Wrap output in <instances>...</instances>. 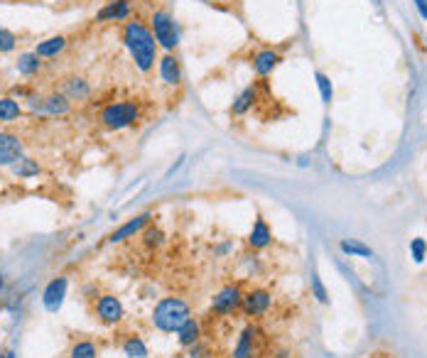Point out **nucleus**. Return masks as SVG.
<instances>
[{
	"label": "nucleus",
	"mask_w": 427,
	"mask_h": 358,
	"mask_svg": "<svg viewBox=\"0 0 427 358\" xmlns=\"http://www.w3.org/2000/svg\"><path fill=\"white\" fill-rule=\"evenodd\" d=\"M121 40H123L125 49H128L130 59H133L135 69L143 71V74H150L160 59V47L150 32V25L141 23V20H128V23H123Z\"/></svg>",
	"instance_id": "f257e3e1"
},
{
	"label": "nucleus",
	"mask_w": 427,
	"mask_h": 358,
	"mask_svg": "<svg viewBox=\"0 0 427 358\" xmlns=\"http://www.w3.org/2000/svg\"><path fill=\"white\" fill-rule=\"evenodd\" d=\"M189 317H192V309H189L187 300H182V297H162L152 309V324L162 334H177V329Z\"/></svg>",
	"instance_id": "f03ea898"
},
{
	"label": "nucleus",
	"mask_w": 427,
	"mask_h": 358,
	"mask_svg": "<svg viewBox=\"0 0 427 358\" xmlns=\"http://www.w3.org/2000/svg\"><path fill=\"white\" fill-rule=\"evenodd\" d=\"M99 120L108 130H125L141 120V106L135 101H113L101 108Z\"/></svg>",
	"instance_id": "7ed1b4c3"
},
{
	"label": "nucleus",
	"mask_w": 427,
	"mask_h": 358,
	"mask_svg": "<svg viewBox=\"0 0 427 358\" xmlns=\"http://www.w3.org/2000/svg\"><path fill=\"white\" fill-rule=\"evenodd\" d=\"M150 32L158 42V47L164 52H175L180 44V35H177V25L167 10H155L150 18Z\"/></svg>",
	"instance_id": "20e7f679"
},
{
	"label": "nucleus",
	"mask_w": 427,
	"mask_h": 358,
	"mask_svg": "<svg viewBox=\"0 0 427 358\" xmlns=\"http://www.w3.org/2000/svg\"><path fill=\"white\" fill-rule=\"evenodd\" d=\"M96 319H99L103 327H118V324L123 322L125 317V309H123V302L118 300L116 294L111 292H103L96 297Z\"/></svg>",
	"instance_id": "39448f33"
},
{
	"label": "nucleus",
	"mask_w": 427,
	"mask_h": 358,
	"mask_svg": "<svg viewBox=\"0 0 427 358\" xmlns=\"http://www.w3.org/2000/svg\"><path fill=\"white\" fill-rule=\"evenodd\" d=\"M273 307V294L263 287H253L248 292H243V300H241V311L246 314L248 319H260L265 317Z\"/></svg>",
	"instance_id": "423d86ee"
},
{
	"label": "nucleus",
	"mask_w": 427,
	"mask_h": 358,
	"mask_svg": "<svg viewBox=\"0 0 427 358\" xmlns=\"http://www.w3.org/2000/svg\"><path fill=\"white\" fill-rule=\"evenodd\" d=\"M241 300H243V290H241V285H226V287H221L217 294H214V300H211V311L219 314V317H228V314H234V311L241 309Z\"/></svg>",
	"instance_id": "0eeeda50"
},
{
	"label": "nucleus",
	"mask_w": 427,
	"mask_h": 358,
	"mask_svg": "<svg viewBox=\"0 0 427 358\" xmlns=\"http://www.w3.org/2000/svg\"><path fill=\"white\" fill-rule=\"evenodd\" d=\"M25 157V142L15 133L0 130V167H12Z\"/></svg>",
	"instance_id": "6e6552de"
},
{
	"label": "nucleus",
	"mask_w": 427,
	"mask_h": 358,
	"mask_svg": "<svg viewBox=\"0 0 427 358\" xmlns=\"http://www.w3.org/2000/svg\"><path fill=\"white\" fill-rule=\"evenodd\" d=\"M66 290H69V280L64 275H57L47 282V287L42 292V305L47 311H59L64 305Z\"/></svg>",
	"instance_id": "1a4fd4ad"
},
{
	"label": "nucleus",
	"mask_w": 427,
	"mask_h": 358,
	"mask_svg": "<svg viewBox=\"0 0 427 358\" xmlns=\"http://www.w3.org/2000/svg\"><path fill=\"white\" fill-rule=\"evenodd\" d=\"M133 3L130 0H111L96 12V23H128Z\"/></svg>",
	"instance_id": "9d476101"
},
{
	"label": "nucleus",
	"mask_w": 427,
	"mask_h": 358,
	"mask_svg": "<svg viewBox=\"0 0 427 358\" xmlns=\"http://www.w3.org/2000/svg\"><path fill=\"white\" fill-rule=\"evenodd\" d=\"M150 221H152V214H141V216H135V218H130V221H125L121 229H116L113 231L111 235H108V243H123V241H128V238H135V235H141L143 231L150 226Z\"/></svg>",
	"instance_id": "9b49d317"
},
{
	"label": "nucleus",
	"mask_w": 427,
	"mask_h": 358,
	"mask_svg": "<svg viewBox=\"0 0 427 358\" xmlns=\"http://www.w3.org/2000/svg\"><path fill=\"white\" fill-rule=\"evenodd\" d=\"M158 71H160V79H162L167 86H180L182 77H184V74H182L180 59L172 52H164L162 57L158 59Z\"/></svg>",
	"instance_id": "f8f14e48"
},
{
	"label": "nucleus",
	"mask_w": 427,
	"mask_h": 358,
	"mask_svg": "<svg viewBox=\"0 0 427 358\" xmlns=\"http://www.w3.org/2000/svg\"><path fill=\"white\" fill-rule=\"evenodd\" d=\"M258 339H260V329L258 327H246L241 331L239 344L234 348V358H253L258 353Z\"/></svg>",
	"instance_id": "ddd939ff"
},
{
	"label": "nucleus",
	"mask_w": 427,
	"mask_h": 358,
	"mask_svg": "<svg viewBox=\"0 0 427 358\" xmlns=\"http://www.w3.org/2000/svg\"><path fill=\"white\" fill-rule=\"evenodd\" d=\"M282 62L280 52H276V49H258L256 54H253V71H256L258 77H268V74H273V71L278 69V64Z\"/></svg>",
	"instance_id": "4468645a"
},
{
	"label": "nucleus",
	"mask_w": 427,
	"mask_h": 358,
	"mask_svg": "<svg viewBox=\"0 0 427 358\" xmlns=\"http://www.w3.org/2000/svg\"><path fill=\"white\" fill-rule=\"evenodd\" d=\"M199 341H202V322L189 317L187 322L177 329V344H180L182 348H192L194 344H199Z\"/></svg>",
	"instance_id": "2eb2a0df"
},
{
	"label": "nucleus",
	"mask_w": 427,
	"mask_h": 358,
	"mask_svg": "<svg viewBox=\"0 0 427 358\" xmlns=\"http://www.w3.org/2000/svg\"><path fill=\"white\" fill-rule=\"evenodd\" d=\"M71 111V101L66 99L62 91H52V94H47L45 99H42V113L45 116H66V113Z\"/></svg>",
	"instance_id": "dca6fc26"
},
{
	"label": "nucleus",
	"mask_w": 427,
	"mask_h": 358,
	"mask_svg": "<svg viewBox=\"0 0 427 358\" xmlns=\"http://www.w3.org/2000/svg\"><path fill=\"white\" fill-rule=\"evenodd\" d=\"M270 243H273V231H270V226L265 223V218L258 216L251 229V235H248V246H251L253 251H263Z\"/></svg>",
	"instance_id": "f3484780"
},
{
	"label": "nucleus",
	"mask_w": 427,
	"mask_h": 358,
	"mask_svg": "<svg viewBox=\"0 0 427 358\" xmlns=\"http://www.w3.org/2000/svg\"><path fill=\"white\" fill-rule=\"evenodd\" d=\"M42 66H45V62H42V57H37L35 49H32V52H23L18 57V62H15V69H18V74L25 79L37 77L42 71Z\"/></svg>",
	"instance_id": "a211bd4d"
},
{
	"label": "nucleus",
	"mask_w": 427,
	"mask_h": 358,
	"mask_svg": "<svg viewBox=\"0 0 427 358\" xmlns=\"http://www.w3.org/2000/svg\"><path fill=\"white\" fill-rule=\"evenodd\" d=\"M66 44H69V42H66V37H64V35L47 37V40L37 42L35 54H37V57H42V59H54V57H59V54L64 52Z\"/></svg>",
	"instance_id": "6ab92c4d"
},
{
	"label": "nucleus",
	"mask_w": 427,
	"mask_h": 358,
	"mask_svg": "<svg viewBox=\"0 0 427 358\" xmlns=\"http://www.w3.org/2000/svg\"><path fill=\"white\" fill-rule=\"evenodd\" d=\"M62 94L69 101H86L88 96H91V84L84 77H69V79H64Z\"/></svg>",
	"instance_id": "aec40b11"
},
{
	"label": "nucleus",
	"mask_w": 427,
	"mask_h": 358,
	"mask_svg": "<svg viewBox=\"0 0 427 358\" xmlns=\"http://www.w3.org/2000/svg\"><path fill=\"white\" fill-rule=\"evenodd\" d=\"M256 101H258V86H246L239 96H236L234 106H231V116L234 118L246 116L248 111H253Z\"/></svg>",
	"instance_id": "412c9836"
},
{
	"label": "nucleus",
	"mask_w": 427,
	"mask_h": 358,
	"mask_svg": "<svg viewBox=\"0 0 427 358\" xmlns=\"http://www.w3.org/2000/svg\"><path fill=\"white\" fill-rule=\"evenodd\" d=\"M121 351H123V356H128V358H147V356H150V351H147V344L138 334H128V336H125V339L121 341Z\"/></svg>",
	"instance_id": "4be33fe9"
},
{
	"label": "nucleus",
	"mask_w": 427,
	"mask_h": 358,
	"mask_svg": "<svg viewBox=\"0 0 427 358\" xmlns=\"http://www.w3.org/2000/svg\"><path fill=\"white\" fill-rule=\"evenodd\" d=\"M23 116V106L12 96H0V123H15Z\"/></svg>",
	"instance_id": "5701e85b"
},
{
	"label": "nucleus",
	"mask_w": 427,
	"mask_h": 358,
	"mask_svg": "<svg viewBox=\"0 0 427 358\" xmlns=\"http://www.w3.org/2000/svg\"><path fill=\"white\" fill-rule=\"evenodd\" d=\"M12 170V175L18 177V179H29V177H37L42 172V167H40V162L37 159H32V157H23V159H18L15 165L10 167Z\"/></svg>",
	"instance_id": "b1692460"
},
{
	"label": "nucleus",
	"mask_w": 427,
	"mask_h": 358,
	"mask_svg": "<svg viewBox=\"0 0 427 358\" xmlns=\"http://www.w3.org/2000/svg\"><path fill=\"white\" fill-rule=\"evenodd\" d=\"M69 358H99V346H96L94 341L79 339V341H74V344H71Z\"/></svg>",
	"instance_id": "393cba45"
},
{
	"label": "nucleus",
	"mask_w": 427,
	"mask_h": 358,
	"mask_svg": "<svg viewBox=\"0 0 427 358\" xmlns=\"http://www.w3.org/2000/svg\"><path fill=\"white\" fill-rule=\"evenodd\" d=\"M141 238H143V243H145V248H150V251H158V248L164 246V231L158 229V226H152V223L143 231Z\"/></svg>",
	"instance_id": "a878e982"
},
{
	"label": "nucleus",
	"mask_w": 427,
	"mask_h": 358,
	"mask_svg": "<svg viewBox=\"0 0 427 358\" xmlns=\"http://www.w3.org/2000/svg\"><path fill=\"white\" fill-rule=\"evenodd\" d=\"M339 248H341V253L356 255V258H369V255H374L369 246H363V243H358V241H341Z\"/></svg>",
	"instance_id": "bb28decb"
},
{
	"label": "nucleus",
	"mask_w": 427,
	"mask_h": 358,
	"mask_svg": "<svg viewBox=\"0 0 427 358\" xmlns=\"http://www.w3.org/2000/svg\"><path fill=\"white\" fill-rule=\"evenodd\" d=\"M18 49V35L8 27H0V54H10Z\"/></svg>",
	"instance_id": "cd10ccee"
},
{
	"label": "nucleus",
	"mask_w": 427,
	"mask_h": 358,
	"mask_svg": "<svg viewBox=\"0 0 427 358\" xmlns=\"http://www.w3.org/2000/svg\"><path fill=\"white\" fill-rule=\"evenodd\" d=\"M317 86H319V91H322V99L324 103H332V96H334V88H332V81H329L327 74H317Z\"/></svg>",
	"instance_id": "c85d7f7f"
},
{
	"label": "nucleus",
	"mask_w": 427,
	"mask_h": 358,
	"mask_svg": "<svg viewBox=\"0 0 427 358\" xmlns=\"http://www.w3.org/2000/svg\"><path fill=\"white\" fill-rule=\"evenodd\" d=\"M425 251H427V246H425V241H422V238H415V241L410 243V253H413L415 263H422V258H425Z\"/></svg>",
	"instance_id": "c756f323"
},
{
	"label": "nucleus",
	"mask_w": 427,
	"mask_h": 358,
	"mask_svg": "<svg viewBox=\"0 0 427 358\" xmlns=\"http://www.w3.org/2000/svg\"><path fill=\"white\" fill-rule=\"evenodd\" d=\"M312 287H315V294H317V300H319V302H327L329 300L327 290H324V285H322V280H319V277H312Z\"/></svg>",
	"instance_id": "7c9ffc66"
},
{
	"label": "nucleus",
	"mask_w": 427,
	"mask_h": 358,
	"mask_svg": "<svg viewBox=\"0 0 427 358\" xmlns=\"http://www.w3.org/2000/svg\"><path fill=\"white\" fill-rule=\"evenodd\" d=\"M42 99H45V96H37V94H27V108L29 111H40L42 113Z\"/></svg>",
	"instance_id": "2f4dec72"
},
{
	"label": "nucleus",
	"mask_w": 427,
	"mask_h": 358,
	"mask_svg": "<svg viewBox=\"0 0 427 358\" xmlns=\"http://www.w3.org/2000/svg\"><path fill=\"white\" fill-rule=\"evenodd\" d=\"M415 5H417V10H420L422 18L427 20V0H415Z\"/></svg>",
	"instance_id": "473e14b6"
},
{
	"label": "nucleus",
	"mask_w": 427,
	"mask_h": 358,
	"mask_svg": "<svg viewBox=\"0 0 427 358\" xmlns=\"http://www.w3.org/2000/svg\"><path fill=\"white\" fill-rule=\"evenodd\" d=\"M5 292V275H3V270H0V294Z\"/></svg>",
	"instance_id": "72a5a7b5"
},
{
	"label": "nucleus",
	"mask_w": 427,
	"mask_h": 358,
	"mask_svg": "<svg viewBox=\"0 0 427 358\" xmlns=\"http://www.w3.org/2000/svg\"><path fill=\"white\" fill-rule=\"evenodd\" d=\"M369 358H393L391 353H374V356H369Z\"/></svg>",
	"instance_id": "f704fd0d"
},
{
	"label": "nucleus",
	"mask_w": 427,
	"mask_h": 358,
	"mask_svg": "<svg viewBox=\"0 0 427 358\" xmlns=\"http://www.w3.org/2000/svg\"><path fill=\"white\" fill-rule=\"evenodd\" d=\"M5 358H15V353H12V351H8V353H5Z\"/></svg>",
	"instance_id": "c9c22d12"
},
{
	"label": "nucleus",
	"mask_w": 427,
	"mask_h": 358,
	"mask_svg": "<svg viewBox=\"0 0 427 358\" xmlns=\"http://www.w3.org/2000/svg\"><path fill=\"white\" fill-rule=\"evenodd\" d=\"M0 358H5V356H0Z\"/></svg>",
	"instance_id": "e433bc0d"
}]
</instances>
